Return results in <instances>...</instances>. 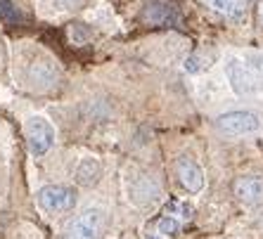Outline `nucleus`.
<instances>
[{"mask_svg": "<svg viewBox=\"0 0 263 239\" xmlns=\"http://www.w3.org/2000/svg\"><path fill=\"white\" fill-rule=\"evenodd\" d=\"M140 19L149 26H157V29H180L183 26V14H180L176 3H168V0L145 3Z\"/></svg>", "mask_w": 263, "mask_h": 239, "instance_id": "1", "label": "nucleus"}, {"mask_svg": "<svg viewBox=\"0 0 263 239\" xmlns=\"http://www.w3.org/2000/svg\"><path fill=\"white\" fill-rule=\"evenodd\" d=\"M26 142L33 156H45L55 145V126L48 121L45 116H31L26 118Z\"/></svg>", "mask_w": 263, "mask_h": 239, "instance_id": "2", "label": "nucleus"}, {"mask_svg": "<svg viewBox=\"0 0 263 239\" xmlns=\"http://www.w3.org/2000/svg\"><path fill=\"white\" fill-rule=\"evenodd\" d=\"M36 204L45 213H67L76 204V192L64 185H45L38 190Z\"/></svg>", "mask_w": 263, "mask_h": 239, "instance_id": "3", "label": "nucleus"}, {"mask_svg": "<svg viewBox=\"0 0 263 239\" xmlns=\"http://www.w3.org/2000/svg\"><path fill=\"white\" fill-rule=\"evenodd\" d=\"M104 211L102 209H86L76 215L69 225V239H100L104 232Z\"/></svg>", "mask_w": 263, "mask_h": 239, "instance_id": "4", "label": "nucleus"}, {"mask_svg": "<svg viewBox=\"0 0 263 239\" xmlns=\"http://www.w3.org/2000/svg\"><path fill=\"white\" fill-rule=\"evenodd\" d=\"M218 130L228 135H249L261 128V118L254 111H228L216 121Z\"/></svg>", "mask_w": 263, "mask_h": 239, "instance_id": "5", "label": "nucleus"}, {"mask_svg": "<svg viewBox=\"0 0 263 239\" xmlns=\"http://www.w3.org/2000/svg\"><path fill=\"white\" fill-rule=\"evenodd\" d=\"M176 175H178V183L183 185L190 194H197L204 187V173L192 156H180L176 161Z\"/></svg>", "mask_w": 263, "mask_h": 239, "instance_id": "6", "label": "nucleus"}, {"mask_svg": "<svg viewBox=\"0 0 263 239\" xmlns=\"http://www.w3.org/2000/svg\"><path fill=\"white\" fill-rule=\"evenodd\" d=\"M226 74H228V81L237 95H249V92H256L258 90V81L256 76L251 74L249 69L245 64H239L237 59H230L226 64Z\"/></svg>", "mask_w": 263, "mask_h": 239, "instance_id": "7", "label": "nucleus"}, {"mask_svg": "<svg viewBox=\"0 0 263 239\" xmlns=\"http://www.w3.org/2000/svg\"><path fill=\"white\" fill-rule=\"evenodd\" d=\"M233 192L242 204H258L263 202V178L261 175H242L235 180Z\"/></svg>", "mask_w": 263, "mask_h": 239, "instance_id": "8", "label": "nucleus"}, {"mask_svg": "<svg viewBox=\"0 0 263 239\" xmlns=\"http://www.w3.org/2000/svg\"><path fill=\"white\" fill-rule=\"evenodd\" d=\"M57 78V69L55 64L50 59H43V62H33L29 64V71H26V81L29 86H38V88H48L50 83H55Z\"/></svg>", "mask_w": 263, "mask_h": 239, "instance_id": "9", "label": "nucleus"}, {"mask_svg": "<svg viewBox=\"0 0 263 239\" xmlns=\"http://www.w3.org/2000/svg\"><path fill=\"white\" fill-rule=\"evenodd\" d=\"M206 7H211L214 12L223 14L226 19H233V22H239V19L247 14V5L249 0H202Z\"/></svg>", "mask_w": 263, "mask_h": 239, "instance_id": "10", "label": "nucleus"}, {"mask_svg": "<svg viewBox=\"0 0 263 239\" xmlns=\"http://www.w3.org/2000/svg\"><path fill=\"white\" fill-rule=\"evenodd\" d=\"M100 175H102V166L92 156L81 159V164L76 166V183L83 185V187H92L100 180Z\"/></svg>", "mask_w": 263, "mask_h": 239, "instance_id": "11", "label": "nucleus"}, {"mask_svg": "<svg viewBox=\"0 0 263 239\" xmlns=\"http://www.w3.org/2000/svg\"><path fill=\"white\" fill-rule=\"evenodd\" d=\"M0 19L7 24H19L22 22V12L10 3V0H0Z\"/></svg>", "mask_w": 263, "mask_h": 239, "instance_id": "12", "label": "nucleus"}, {"mask_svg": "<svg viewBox=\"0 0 263 239\" xmlns=\"http://www.w3.org/2000/svg\"><path fill=\"white\" fill-rule=\"evenodd\" d=\"M178 221L173 218V215H164L159 221V234H166V237H171V234H176L178 232Z\"/></svg>", "mask_w": 263, "mask_h": 239, "instance_id": "13", "label": "nucleus"}, {"mask_svg": "<svg viewBox=\"0 0 263 239\" xmlns=\"http://www.w3.org/2000/svg\"><path fill=\"white\" fill-rule=\"evenodd\" d=\"M247 62H249L251 69H256V71H263V55H256V52H251V55H247Z\"/></svg>", "mask_w": 263, "mask_h": 239, "instance_id": "14", "label": "nucleus"}, {"mask_svg": "<svg viewBox=\"0 0 263 239\" xmlns=\"http://www.w3.org/2000/svg\"><path fill=\"white\" fill-rule=\"evenodd\" d=\"M88 0H60V5L64 7V10H79V7H83Z\"/></svg>", "mask_w": 263, "mask_h": 239, "instance_id": "15", "label": "nucleus"}, {"mask_svg": "<svg viewBox=\"0 0 263 239\" xmlns=\"http://www.w3.org/2000/svg\"><path fill=\"white\" fill-rule=\"evenodd\" d=\"M258 22L263 26V0H258Z\"/></svg>", "mask_w": 263, "mask_h": 239, "instance_id": "16", "label": "nucleus"}, {"mask_svg": "<svg viewBox=\"0 0 263 239\" xmlns=\"http://www.w3.org/2000/svg\"><path fill=\"white\" fill-rule=\"evenodd\" d=\"M152 239H159V237H152Z\"/></svg>", "mask_w": 263, "mask_h": 239, "instance_id": "17", "label": "nucleus"}]
</instances>
